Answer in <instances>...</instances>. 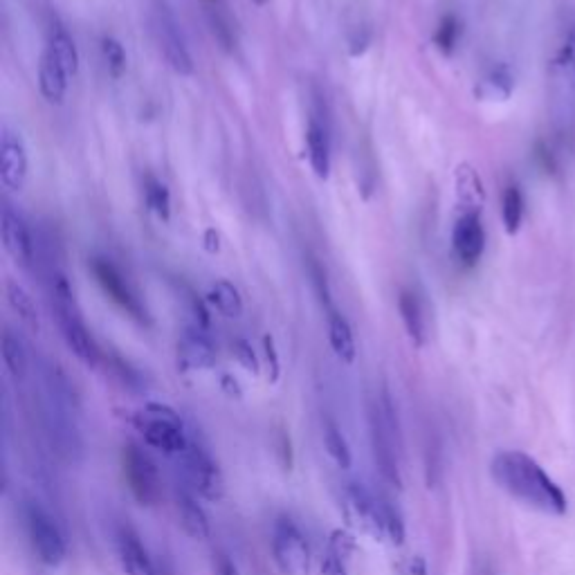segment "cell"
Returning <instances> with one entry per match:
<instances>
[{"label":"cell","instance_id":"obj_23","mask_svg":"<svg viewBox=\"0 0 575 575\" xmlns=\"http://www.w3.org/2000/svg\"><path fill=\"white\" fill-rule=\"evenodd\" d=\"M328 340H331V349L333 353L340 358L344 364H353L355 355H358V349H355V337H353V328L342 313L337 310H328Z\"/></svg>","mask_w":575,"mask_h":575},{"label":"cell","instance_id":"obj_42","mask_svg":"<svg viewBox=\"0 0 575 575\" xmlns=\"http://www.w3.org/2000/svg\"><path fill=\"white\" fill-rule=\"evenodd\" d=\"M279 454H281V461H284V465H286V470H290L292 452H290V438L286 436V432L279 434Z\"/></svg>","mask_w":575,"mask_h":575},{"label":"cell","instance_id":"obj_19","mask_svg":"<svg viewBox=\"0 0 575 575\" xmlns=\"http://www.w3.org/2000/svg\"><path fill=\"white\" fill-rule=\"evenodd\" d=\"M68 72L61 66V61L54 57L52 50L45 48L41 63H39V88L41 95L50 104L61 106L68 93Z\"/></svg>","mask_w":575,"mask_h":575},{"label":"cell","instance_id":"obj_8","mask_svg":"<svg viewBox=\"0 0 575 575\" xmlns=\"http://www.w3.org/2000/svg\"><path fill=\"white\" fill-rule=\"evenodd\" d=\"M272 558L286 575L310 573V546L301 528L290 517H277L272 526Z\"/></svg>","mask_w":575,"mask_h":575},{"label":"cell","instance_id":"obj_5","mask_svg":"<svg viewBox=\"0 0 575 575\" xmlns=\"http://www.w3.org/2000/svg\"><path fill=\"white\" fill-rule=\"evenodd\" d=\"M133 425L144 436V443L167 456H180L187 450L189 436L176 409L162 403H149L133 416Z\"/></svg>","mask_w":575,"mask_h":575},{"label":"cell","instance_id":"obj_27","mask_svg":"<svg viewBox=\"0 0 575 575\" xmlns=\"http://www.w3.org/2000/svg\"><path fill=\"white\" fill-rule=\"evenodd\" d=\"M513 88H515L513 72L506 66H497L479 81L477 97L490 99V102H506V99L513 95Z\"/></svg>","mask_w":575,"mask_h":575},{"label":"cell","instance_id":"obj_35","mask_svg":"<svg viewBox=\"0 0 575 575\" xmlns=\"http://www.w3.org/2000/svg\"><path fill=\"white\" fill-rule=\"evenodd\" d=\"M308 277H310V284H313L315 292H317V297L319 301H322V306L326 310H333V304H331V288H328V279H326V270L322 263H319L317 259L313 257H308Z\"/></svg>","mask_w":575,"mask_h":575},{"label":"cell","instance_id":"obj_39","mask_svg":"<svg viewBox=\"0 0 575 575\" xmlns=\"http://www.w3.org/2000/svg\"><path fill=\"white\" fill-rule=\"evenodd\" d=\"M371 39H373V34H371L369 27H355L349 36V54L351 57H362V54L369 50Z\"/></svg>","mask_w":575,"mask_h":575},{"label":"cell","instance_id":"obj_44","mask_svg":"<svg viewBox=\"0 0 575 575\" xmlns=\"http://www.w3.org/2000/svg\"><path fill=\"white\" fill-rule=\"evenodd\" d=\"M409 575H430L425 558H421V555L412 558V562H409Z\"/></svg>","mask_w":575,"mask_h":575},{"label":"cell","instance_id":"obj_6","mask_svg":"<svg viewBox=\"0 0 575 575\" xmlns=\"http://www.w3.org/2000/svg\"><path fill=\"white\" fill-rule=\"evenodd\" d=\"M23 524L27 540H30L36 558L43 564H48V567H59V564L66 560L68 544L59 524L54 522V517L39 504V501L25 499Z\"/></svg>","mask_w":575,"mask_h":575},{"label":"cell","instance_id":"obj_32","mask_svg":"<svg viewBox=\"0 0 575 575\" xmlns=\"http://www.w3.org/2000/svg\"><path fill=\"white\" fill-rule=\"evenodd\" d=\"M144 196H146V205H149L151 212L160 218L162 223L171 221V194L164 182L158 178L149 176L144 180Z\"/></svg>","mask_w":575,"mask_h":575},{"label":"cell","instance_id":"obj_3","mask_svg":"<svg viewBox=\"0 0 575 575\" xmlns=\"http://www.w3.org/2000/svg\"><path fill=\"white\" fill-rule=\"evenodd\" d=\"M344 515L351 526L369 535L373 542L400 546L405 542V522L385 497L376 495L364 483H346L342 495Z\"/></svg>","mask_w":575,"mask_h":575},{"label":"cell","instance_id":"obj_41","mask_svg":"<svg viewBox=\"0 0 575 575\" xmlns=\"http://www.w3.org/2000/svg\"><path fill=\"white\" fill-rule=\"evenodd\" d=\"M214 575H239V567L227 553L214 555Z\"/></svg>","mask_w":575,"mask_h":575},{"label":"cell","instance_id":"obj_34","mask_svg":"<svg viewBox=\"0 0 575 575\" xmlns=\"http://www.w3.org/2000/svg\"><path fill=\"white\" fill-rule=\"evenodd\" d=\"M102 54L106 61V68L111 72L113 79H120L126 72V50L124 45L113 39V36H104L102 39Z\"/></svg>","mask_w":575,"mask_h":575},{"label":"cell","instance_id":"obj_16","mask_svg":"<svg viewBox=\"0 0 575 575\" xmlns=\"http://www.w3.org/2000/svg\"><path fill=\"white\" fill-rule=\"evenodd\" d=\"M452 245L456 257H459L465 266H474V263L481 259L483 250H486V230H483L481 223V212L461 214V218L454 225Z\"/></svg>","mask_w":575,"mask_h":575},{"label":"cell","instance_id":"obj_11","mask_svg":"<svg viewBox=\"0 0 575 575\" xmlns=\"http://www.w3.org/2000/svg\"><path fill=\"white\" fill-rule=\"evenodd\" d=\"M153 34H155V41H158V48L164 54V59H167L169 68L173 72H178L180 77H189L194 75V59H191V54L187 50V43L182 39V34L178 30V23L176 18H173L167 9H158V14H155V21H153Z\"/></svg>","mask_w":575,"mask_h":575},{"label":"cell","instance_id":"obj_7","mask_svg":"<svg viewBox=\"0 0 575 575\" xmlns=\"http://www.w3.org/2000/svg\"><path fill=\"white\" fill-rule=\"evenodd\" d=\"M122 472L131 495L142 506H155L162 499V479L158 465L138 445H124Z\"/></svg>","mask_w":575,"mask_h":575},{"label":"cell","instance_id":"obj_28","mask_svg":"<svg viewBox=\"0 0 575 575\" xmlns=\"http://www.w3.org/2000/svg\"><path fill=\"white\" fill-rule=\"evenodd\" d=\"M207 301L225 317H241L243 315V299L241 292L236 290L234 284H230L227 279H218L216 284L209 288Z\"/></svg>","mask_w":575,"mask_h":575},{"label":"cell","instance_id":"obj_9","mask_svg":"<svg viewBox=\"0 0 575 575\" xmlns=\"http://www.w3.org/2000/svg\"><path fill=\"white\" fill-rule=\"evenodd\" d=\"M178 459L182 463V472H185L187 481L191 483V488H194L200 497H205L209 501H218L223 497L225 481L221 468H218V463L214 461V456L207 452L205 445H200L189 438L187 450L182 452Z\"/></svg>","mask_w":575,"mask_h":575},{"label":"cell","instance_id":"obj_46","mask_svg":"<svg viewBox=\"0 0 575 575\" xmlns=\"http://www.w3.org/2000/svg\"><path fill=\"white\" fill-rule=\"evenodd\" d=\"M252 3H254V5H259V7H266V5L270 3V0H252Z\"/></svg>","mask_w":575,"mask_h":575},{"label":"cell","instance_id":"obj_45","mask_svg":"<svg viewBox=\"0 0 575 575\" xmlns=\"http://www.w3.org/2000/svg\"><path fill=\"white\" fill-rule=\"evenodd\" d=\"M223 389L230 394L232 398H241V387H239V382H236L232 376H223Z\"/></svg>","mask_w":575,"mask_h":575},{"label":"cell","instance_id":"obj_13","mask_svg":"<svg viewBox=\"0 0 575 575\" xmlns=\"http://www.w3.org/2000/svg\"><path fill=\"white\" fill-rule=\"evenodd\" d=\"M117 558L126 575H158V564L151 560L149 551L142 544V537L131 524H120L115 531Z\"/></svg>","mask_w":575,"mask_h":575},{"label":"cell","instance_id":"obj_14","mask_svg":"<svg viewBox=\"0 0 575 575\" xmlns=\"http://www.w3.org/2000/svg\"><path fill=\"white\" fill-rule=\"evenodd\" d=\"M216 344L205 328H187L178 340V367L182 371H207L216 367Z\"/></svg>","mask_w":575,"mask_h":575},{"label":"cell","instance_id":"obj_20","mask_svg":"<svg viewBox=\"0 0 575 575\" xmlns=\"http://www.w3.org/2000/svg\"><path fill=\"white\" fill-rule=\"evenodd\" d=\"M176 510L182 531H185L191 540L200 542L212 535V526H209L207 513L187 490H176Z\"/></svg>","mask_w":575,"mask_h":575},{"label":"cell","instance_id":"obj_4","mask_svg":"<svg viewBox=\"0 0 575 575\" xmlns=\"http://www.w3.org/2000/svg\"><path fill=\"white\" fill-rule=\"evenodd\" d=\"M369 434H371V450L376 468L380 470L382 479L391 486L400 488L403 479H400L398 468V450L400 447V434H398V418L396 407L391 400L389 391L382 389L376 403L369 407Z\"/></svg>","mask_w":575,"mask_h":575},{"label":"cell","instance_id":"obj_24","mask_svg":"<svg viewBox=\"0 0 575 575\" xmlns=\"http://www.w3.org/2000/svg\"><path fill=\"white\" fill-rule=\"evenodd\" d=\"M398 310H400V319H403L409 340H412V344L421 349V346H425V340H427L421 301H418V297L414 295V292L403 290V292H400V297H398Z\"/></svg>","mask_w":575,"mask_h":575},{"label":"cell","instance_id":"obj_21","mask_svg":"<svg viewBox=\"0 0 575 575\" xmlns=\"http://www.w3.org/2000/svg\"><path fill=\"white\" fill-rule=\"evenodd\" d=\"M454 187L456 200H459L463 212H481L483 203H486V191H483V182L472 164L463 162L456 167Z\"/></svg>","mask_w":575,"mask_h":575},{"label":"cell","instance_id":"obj_17","mask_svg":"<svg viewBox=\"0 0 575 575\" xmlns=\"http://www.w3.org/2000/svg\"><path fill=\"white\" fill-rule=\"evenodd\" d=\"M57 322L61 326L63 340H66L68 349L77 355V358L88 364V367H97L102 362L104 353L99 349V344L95 342V337L90 335V331L81 319V313H72V315H59Z\"/></svg>","mask_w":575,"mask_h":575},{"label":"cell","instance_id":"obj_25","mask_svg":"<svg viewBox=\"0 0 575 575\" xmlns=\"http://www.w3.org/2000/svg\"><path fill=\"white\" fill-rule=\"evenodd\" d=\"M7 301L9 306H12L14 313L18 315V319L30 328L32 333H39L41 331V315H39V308H36L34 299L30 292H27L18 281H7Z\"/></svg>","mask_w":575,"mask_h":575},{"label":"cell","instance_id":"obj_36","mask_svg":"<svg viewBox=\"0 0 575 575\" xmlns=\"http://www.w3.org/2000/svg\"><path fill=\"white\" fill-rule=\"evenodd\" d=\"M558 61H560V68L564 72V77L569 79L571 88L575 90V23L569 25L567 34H564Z\"/></svg>","mask_w":575,"mask_h":575},{"label":"cell","instance_id":"obj_10","mask_svg":"<svg viewBox=\"0 0 575 575\" xmlns=\"http://www.w3.org/2000/svg\"><path fill=\"white\" fill-rule=\"evenodd\" d=\"M90 270H93L99 288L104 290V295L111 299L113 304L120 306L126 315L138 319V322L142 324L149 322V315H146V308L140 297L135 295V290L129 286V281L122 277V272L117 270L111 261L97 257L90 261Z\"/></svg>","mask_w":575,"mask_h":575},{"label":"cell","instance_id":"obj_43","mask_svg":"<svg viewBox=\"0 0 575 575\" xmlns=\"http://www.w3.org/2000/svg\"><path fill=\"white\" fill-rule=\"evenodd\" d=\"M205 250L209 254H216L218 250H221V236H218L214 227H209V230L205 232Z\"/></svg>","mask_w":575,"mask_h":575},{"label":"cell","instance_id":"obj_30","mask_svg":"<svg viewBox=\"0 0 575 575\" xmlns=\"http://www.w3.org/2000/svg\"><path fill=\"white\" fill-rule=\"evenodd\" d=\"M324 447H326L328 456H331V459L340 465L342 470L351 468V463H353L351 447L349 443H346L340 427H337V423L331 421V418H326L324 421Z\"/></svg>","mask_w":575,"mask_h":575},{"label":"cell","instance_id":"obj_22","mask_svg":"<svg viewBox=\"0 0 575 575\" xmlns=\"http://www.w3.org/2000/svg\"><path fill=\"white\" fill-rule=\"evenodd\" d=\"M306 146H308L310 169H313L319 180H328V176H331V142H328L326 129L315 120V117L308 122Z\"/></svg>","mask_w":575,"mask_h":575},{"label":"cell","instance_id":"obj_29","mask_svg":"<svg viewBox=\"0 0 575 575\" xmlns=\"http://www.w3.org/2000/svg\"><path fill=\"white\" fill-rule=\"evenodd\" d=\"M501 221H504V230L515 236L524 221V194L519 185H508L501 198Z\"/></svg>","mask_w":575,"mask_h":575},{"label":"cell","instance_id":"obj_31","mask_svg":"<svg viewBox=\"0 0 575 575\" xmlns=\"http://www.w3.org/2000/svg\"><path fill=\"white\" fill-rule=\"evenodd\" d=\"M0 349H3V362L5 369L9 371V376L21 382L27 376V353L21 340H18L12 331H5Z\"/></svg>","mask_w":575,"mask_h":575},{"label":"cell","instance_id":"obj_33","mask_svg":"<svg viewBox=\"0 0 575 575\" xmlns=\"http://www.w3.org/2000/svg\"><path fill=\"white\" fill-rule=\"evenodd\" d=\"M461 32H463V25H461L459 18H456L454 14H447V16H443V21L438 23V27H436L434 45L445 54V57H450L456 48V43H459V39H461Z\"/></svg>","mask_w":575,"mask_h":575},{"label":"cell","instance_id":"obj_15","mask_svg":"<svg viewBox=\"0 0 575 575\" xmlns=\"http://www.w3.org/2000/svg\"><path fill=\"white\" fill-rule=\"evenodd\" d=\"M0 232H3L5 252L16 261V266L30 270L34 263V239L30 234V227L25 225L23 218L9 205L3 207Z\"/></svg>","mask_w":575,"mask_h":575},{"label":"cell","instance_id":"obj_1","mask_svg":"<svg viewBox=\"0 0 575 575\" xmlns=\"http://www.w3.org/2000/svg\"><path fill=\"white\" fill-rule=\"evenodd\" d=\"M490 474L497 486L519 504L553 517L567 513V495L533 456L519 450L499 452L490 463Z\"/></svg>","mask_w":575,"mask_h":575},{"label":"cell","instance_id":"obj_2","mask_svg":"<svg viewBox=\"0 0 575 575\" xmlns=\"http://www.w3.org/2000/svg\"><path fill=\"white\" fill-rule=\"evenodd\" d=\"M43 389H45V425L57 445V452L68 461H79L84 456V434L79 425V396L66 373L57 364L43 367Z\"/></svg>","mask_w":575,"mask_h":575},{"label":"cell","instance_id":"obj_37","mask_svg":"<svg viewBox=\"0 0 575 575\" xmlns=\"http://www.w3.org/2000/svg\"><path fill=\"white\" fill-rule=\"evenodd\" d=\"M209 27H212V34L216 36V41L221 43V48L230 52L234 48V34L227 18L218 12V9H209Z\"/></svg>","mask_w":575,"mask_h":575},{"label":"cell","instance_id":"obj_40","mask_svg":"<svg viewBox=\"0 0 575 575\" xmlns=\"http://www.w3.org/2000/svg\"><path fill=\"white\" fill-rule=\"evenodd\" d=\"M263 351H266V362H268V380L277 382L279 373H281V364H279V353H277V346H275V340H272V335L263 337Z\"/></svg>","mask_w":575,"mask_h":575},{"label":"cell","instance_id":"obj_12","mask_svg":"<svg viewBox=\"0 0 575 575\" xmlns=\"http://www.w3.org/2000/svg\"><path fill=\"white\" fill-rule=\"evenodd\" d=\"M27 169H30V160H27L21 133L3 126V135H0V182L3 187L7 191H21L27 182Z\"/></svg>","mask_w":575,"mask_h":575},{"label":"cell","instance_id":"obj_18","mask_svg":"<svg viewBox=\"0 0 575 575\" xmlns=\"http://www.w3.org/2000/svg\"><path fill=\"white\" fill-rule=\"evenodd\" d=\"M355 553V537L337 528L328 535L326 549L322 555V564H319V573L322 575H349V560Z\"/></svg>","mask_w":575,"mask_h":575},{"label":"cell","instance_id":"obj_38","mask_svg":"<svg viewBox=\"0 0 575 575\" xmlns=\"http://www.w3.org/2000/svg\"><path fill=\"white\" fill-rule=\"evenodd\" d=\"M232 353H234V358L239 360L241 367L252 373V376H257V373L261 371V364H259V358H257V353H254L252 349V344L248 340H234L232 344Z\"/></svg>","mask_w":575,"mask_h":575},{"label":"cell","instance_id":"obj_26","mask_svg":"<svg viewBox=\"0 0 575 575\" xmlns=\"http://www.w3.org/2000/svg\"><path fill=\"white\" fill-rule=\"evenodd\" d=\"M48 50H52L54 57L61 61V66L66 68L70 77L77 75L79 70V52L75 39L68 34V30L59 23H52L50 27V41H48Z\"/></svg>","mask_w":575,"mask_h":575}]
</instances>
